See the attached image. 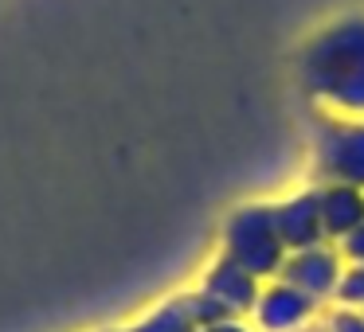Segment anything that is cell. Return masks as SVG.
Masks as SVG:
<instances>
[{
    "mask_svg": "<svg viewBox=\"0 0 364 332\" xmlns=\"http://www.w3.org/2000/svg\"><path fill=\"white\" fill-rule=\"evenodd\" d=\"M262 285H267V282H259L255 274H247L243 266L220 258L212 270H208L204 289H200V293H208V297H212L228 316H247V313H255V301H259Z\"/></svg>",
    "mask_w": 364,
    "mask_h": 332,
    "instance_id": "52a82bcc",
    "label": "cell"
},
{
    "mask_svg": "<svg viewBox=\"0 0 364 332\" xmlns=\"http://www.w3.org/2000/svg\"><path fill=\"white\" fill-rule=\"evenodd\" d=\"M325 332H364V313L360 309H333L329 321H325Z\"/></svg>",
    "mask_w": 364,
    "mask_h": 332,
    "instance_id": "8fae6325",
    "label": "cell"
},
{
    "mask_svg": "<svg viewBox=\"0 0 364 332\" xmlns=\"http://www.w3.org/2000/svg\"><path fill=\"white\" fill-rule=\"evenodd\" d=\"M333 301H337L341 309H360L364 313V266H345Z\"/></svg>",
    "mask_w": 364,
    "mask_h": 332,
    "instance_id": "30bf717a",
    "label": "cell"
},
{
    "mask_svg": "<svg viewBox=\"0 0 364 332\" xmlns=\"http://www.w3.org/2000/svg\"><path fill=\"white\" fill-rule=\"evenodd\" d=\"M200 332H251L239 316H231V321H220V324H208V328H200Z\"/></svg>",
    "mask_w": 364,
    "mask_h": 332,
    "instance_id": "4fadbf2b",
    "label": "cell"
},
{
    "mask_svg": "<svg viewBox=\"0 0 364 332\" xmlns=\"http://www.w3.org/2000/svg\"><path fill=\"white\" fill-rule=\"evenodd\" d=\"M317 204H321V223H325V238L341 243L345 235H353L364 223V192L348 188V184H325L317 188Z\"/></svg>",
    "mask_w": 364,
    "mask_h": 332,
    "instance_id": "ba28073f",
    "label": "cell"
},
{
    "mask_svg": "<svg viewBox=\"0 0 364 332\" xmlns=\"http://www.w3.org/2000/svg\"><path fill=\"white\" fill-rule=\"evenodd\" d=\"M314 168L325 184L364 192V118H329L314 133Z\"/></svg>",
    "mask_w": 364,
    "mask_h": 332,
    "instance_id": "3957f363",
    "label": "cell"
},
{
    "mask_svg": "<svg viewBox=\"0 0 364 332\" xmlns=\"http://www.w3.org/2000/svg\"><path fill=\"white\" fill-rule=\"evenodd\" d=\"M341 250V258H345V266H364V223L353 231V235H345L341 243H333Z\"/></svg>",
    "mask_w": 364,
    "mask_h": 332,
    "instance_id": "7c38bea8",
    "label": "cell"
},
{
    "mask_svg": "<svg viewBox=\"0 0 364 332\" xmlns=\"http://www.w3.org/2000/svg\"><path fill=\"white\" fill-rule=\"evenodd\" d=\"M122 332H200V328H196V316H192L188 293H184V297H173L168 305L153 309L149 316H141L137 324H129Z\"/></svg>",
    "mask_w": 364,
    "mask_h": 332,
    "instance_id": "9c48e42d",
    "label": "cell"
},
{
    "mask_svg": "<svg viewBox=\"0 0 364 332\" xmlns=\"http://www.w3.org/2000/svg\"><path fill=\"white\" fill-rule=\"evenodd\" d=\"M341 274H345V258H341V250L333 243H321V246H309V250L286 254L278 282L294 285V289L306 293L314 305H321V301L337 297Z\"/></svg>",
    "mask_w": 364,
    "mask_h": 332,
    "instance_id": "277c9868",
    "label": "cell"
},
{
    "mask_svg": "<svg viewBox=\"0 0 364 332\" xmlns=\"http://www.w3.org/2000/svg\"><path fill=\"white\" fill-rule=\"evenodd\" d=\"M223 254L220 258L243 266L259 282H274L286 262V243L274 227V204H247L228 215L223 223Z\"/></svg>",
    "mask_w": 364,
    "mask_h": 332,
    "instance_id": "7a4b0ae2",
    "label": "cell"
},
{
    "mask_svg": "<svg viewBox=\"0 0 364 332\" xmlns=\"http://www.w3.org/2000/svg\"><path fill=\"white\" fill-rule=\"evenodd\" d=\"M298 82L337 118H364V12L333 20L301 48Z\"/></svg>",
    "mask_w": 364,
    "mask_h": 332,
    "instance_id": "6da1fadb",
    "label": "cell"
},
{
    "mask_svg": "<svg viewBox=\"0 0 364 332\" xmlns=\"http://www.w3.org/2000/svg\"><path fill=\"white\" fill-rule=\"evenodd\" d=\"M274 227H278V235H282V243H286V250H290V254L329 243V238H325L317 192H298V196L274 204Z\"/></svg>",
    "mask_w": 364,
    "mask_h": 332,
    "instance_id": "8992f818",
    "label": "cell"
},
{
    "mask_svg": "<svg viewBox=\"0 0 364 332\" xmlns=\"http://www.w3.org/2000/svg\"><path fill=\"white\" fill-rule=\"evenodd\" d=\"M317 305L306 297V293H298L294 285L286 282H267L259 293V301H255V324H259L262 332H301L309 321H314Z\"/></svg>",
    "mask_w": 364,
    "mask_h": 332,
    "instance_id": "5b68a950",
    "label": "cell"
}]
</instances>
